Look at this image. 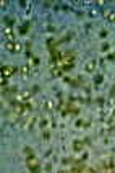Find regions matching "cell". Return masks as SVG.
<instances>
[{
    "label": "cell",
    "instance_id": "obj_10",
    "mask_svg": "<svg viewBox=\"0 0 115 173\" xmlns=\"http://www.w3.org/2000/svg\"><path fill=\"white\" fill-rule=\"evenodd\" d=\"M28 28H29V24L26 23V24H23V26L20 28V33H21V35H26V33H28Z\"/></svg>",
    "mask_w": 115,
    "mask_h": 173
},
{
    "label": "cell",
    "instance_id": "obj_13",
    "mask_svg": "<svg viewBox=\"0 0 115 173\" xmlns=\"http://www.w3.org/2000/svg\"><path fill=\"white\" fill-rule=\"evenodd\" d=\"M7 23H8V24H13V23H15V20L12 18V16H7Z\"/></svg>",
    "mask_w": 115,
    "mask_h": 173
},
{
    "label": "cell",
    "instance_id": "obj_4",
    "mask_svg": "<svg viewBox=\"0 0 115 173\" xmlns=\"http://www.w3.org/2000/svg\"><path fill=\"white\" fill-rule=\"evenodd\" d=\"M102 13H104V16H105V18H107L110 23H115V13H113L112 10H104Z\"/></svg>",
    "mask_w": 115,
    "mask_h": 173
},
{
    "label": "cell",
    "instance_id": "obj_3",
    "mask_svg": "<svg viewBox=\"0 0 115 173\" xmlns=\"http://www.w3.org/2000/svg\"><path fill=\"white\" fill-rule=\"evenodd\" d=\"M16 72V67H13V65H3V69H2V77H12L13 73Z\"/></svg>",
    "mask_w": 115,
    "mask_h": 173
},
{
    "label": "cell",
    "instance_id": "obj_2",
    "mask_svg": "<svg viewBox=\"0 0 115 173\" xmlns=\"http://www.w3.org/2000/svg\"><path fill=\"white\" fill-rule=\"evenodd\" d=\"M7 49L10 52H20V51H23V46H21V43H7Z\"/></svg>",
    "mask_w": 115,
    "mask_h": 173
},
{
    "label": "cell",
    "instance_id": "obj_11",
    "mask_svg": "<svg viewBox=\"0 0 115 173\" xmlns=\"http://www.w3.org/2000/svg\"><path fill=\"white\" fill-rule=\"evenodd\" d=\"M31 65H39V59H37V57H31Z\"/></svg>",
    "mask_w": 115,
    "mask_h": 173
},
{
    "label": "cell",
    "instance_id": "obj_12",
    "mask_svg": "<svg viewBox=\"0 0 115 173\" xmlns=\"http://www.w3.org/2000/svg\"><path fill=\"white\" fill-rule=\"evenodd\" d=\"M94 82H96V85H99V84H101V82H102V75H97Z\"/></svg>",
    "mask_w": 115,
    "mask_h": 173
},
{
    "label": "cell",
    "instance_id": "obj_7",
    "mask_svg": "<svg viewBox=\"0 0 115 173\" xmlns=\"http://www.w3.org/2000/svg\"><path fill=\"white\" fill-rule=\"evenodd\" d=\"M94 69H96V61H89L86 64V70L88 72H94Z\"/></svg>",
    "mask_w": 115,
    "mask_h": 173
},
{
    "label": "cell",
    "instance_id": "obj_1",
    "mask_svg": "<svg viewBox=\"0 0 115 173\" xmlns=\"http://www.w3.org/2000/svg\"><path fill=\"white\" fill-rule=\"evenodd\" d=\"M26 163H28V167H29V170H31L32 173H39V171H41V168H39V163H37V160H36L34 157H29Z\"/></svg>",
    "mask_w": 115,
    "mask_h": 173
},
{
    "label": "cell",
    "instance_id": "obj_5",
    "mask_svg": "<svg viewBox=\"0 0 115 173\" xmlns=\"http://www.w3.org/2000/svg\"><path fill=\"white\" fill-rule=\"evenodd\" d=\"M3 35H5V38H7V41H8V43H13V31L10 30V28H7L5 31H3Z\"/></svg>",
    "mask_w": 115,
    "mask_h": 173
},
{
    "label": "cell",
    "instance_id": "obj_8",
    "mask_svg": "<svg viewBox=\"0 0 115 173\" xmlns=\"http://www.w3.org/2000/svg\"><path fill=\"white\" fill-rule=\"evenodd\" d=\"M73 149H75L76 152H81V150H83V142L75 141V142H73Z\"/></svg>",
    "mask_w": 115,
    "mask_h": 173
},
{
    "label": "cell",
    "instance_id": "obj_9",
    "mask_svg": "<svg viewBox=\"0 0 115 173\" xmlns=\"http://www.w3.org/2000/svg\"><path fill=\"white\" fill-rule=\"evenodd\" d=\"M78 173H94V170L88 168V167H78Z\"/></svg>",
    "mask_w": 115,
    "mask_h": 173
},
{
    "label": "cell",
    "instance_id": "obj_6",
    "mask_svg": "<svg viewBox=\"0 0 115 173\" xmlns=\"http://www.w3.org/2000/svg\"><path fill=\"white\" fill-rule=\"evenodd\" d=\"M20 73H21L23 78H26V77L29 75V67H28V65H23V67L20 69Z\"/></svg>",
    "mask_w": 115,
    "mask_h": 173
},
{
    "label": "cell",
    "instance_id": "obj_14",
    "mask_svg": "<svg viewBox=\"0 0 115 173\" xmlns=\"http://www.w3.org/2000/svg\"><path fill=\"white\" fill-rule=\"evenodd\" d=\"M2 85H3V87L7 85V78H5V77H2Z\"/></svg>",
    "mask_w": 115,
    "mask_h": 173
}]
</instances>
